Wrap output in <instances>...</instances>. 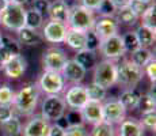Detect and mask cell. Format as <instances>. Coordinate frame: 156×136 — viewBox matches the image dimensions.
I'll list each match as a JSON object with an SVG mask.
<instances>
[{
    "instance_id": "cell-50",
    "label": "cell",
    "mask_w": 156,
    "mask_h": 136,
    "mask_svg": "<svg viewBox=\"0 0 156 136\" xmlns=\"http://www.w3.org/2000/svg\"><path fill=\"white\" fill-rule=\"evenodd\" d=\"M12 3H15V4H19V6H25L26 3H27V0H11Z\"/></svg>"
},
{
    "instance_id": "cell-13",
    "label": "cell",
    "mask_w": 156,
    "mask_h": 136,
    "mask_svg": "<svg viewBox=\"0 0 156 136\" xmlns=\"http://www.w3.org/2000/svg\"><path fill=\"white\" fill-rule=\"evenodd\" d=\"M68 26L61 22L49 20L42 29V37L50 44H61L65 40Z\"/></svg>"
},
{
    "instance_id": "cell-42",
    "label": "cell",
    "mask_w": 156,
    "mask_h": 136,
    "mask_svg": "<svg viewBox=\"0 0 156 136\" xmlns=\"http://www.w3.org/2000/svg\"><path fill=\"white\" fill-rule=\"evenodd\" d=\"M12 116H15V110L12 105H0V124L5 123Z\"/></svg>"
},
{
    "instance_id": "cell-36",
    "label": "cell",
    "mask_w": 156,
    "mask_h": 136,
    "mask_svg": "<svg viewBox=\"0 0 156 136\" xmlns=\"http://www.w3.org/2000/svg\"><path fill=\"white\" fill-rule=\"evenodd\" d=\"M15 98V91L10 86L4 84L0 87V105H12Z\"/></svg>"
},
{
    "instance_id": "cell-43",
    "label": "cell",
    "mask_w": 156,
    "mask_h": 136,
    "mask_svg": "<svg viewBox=\"0 0 156 136\" xmlns=\"http://www.w3.org/2000/svg\"><path fill=\"white\" fill-rule=\"evenodd\" d=\"M65 121H67V125H73V124L83 123L82 116H80V110L71 109V110L68 112V114L65 116Z\"/></svg>"
},
{
    "instance_id": "cell-44",
    "label": "cell",
    "mask_w": 156,
    "mask_h": 136,
    "mask_svg": "<svg viewBox=\"0 0 156 136\" xmlns=\"http://www.w3.org/2000/svg\"><path fill=\"white\" fill-rule=\"evenodd\" d=\"M46 136H67L65 135V128L62 125H60L58 123H53L50 124L49 132Z\"/></svg>"
},
{
    "instance_id": "cell-17",
    "label": "cell",
    "mask_w": 156,
    "mask_h": 136,
    "mask_svg": "<svg viewBox=\"0 0 156 136\" xmlns=\"http://www.w3.org/2000/svg\"><path fill=\"white\" fill-rule=\"evenodd\" d=\"M87 71L82 65H79L73 59H68L67 63H65L64 68L61 69V75L64 78V80L72 82V83L77 84V83H82L83 79L86 78Z\"/></svg>"
},
{
    "instance_id": "cell-20",
    "label": "cell",
    "mask_w": 156,
    "mask_h": 136,
    "mask_svg": "<svg viewBox=\"0 0 156 136\" xmlns=\"http://www.w3.org/2000/svg\"><path fill=\"white\" fill-rule=\"evenodd\" d=\"M73 60L79 65H82L86 71H90V69H94L95 65H97L98 54H97V52H94V50L82 49V50H77V52H76Z\"/></svg>"
},
{
    "instance_id": "cell-32",
    "label": "cell",
    "mask_w": 156,
    "mask_h": 136,
    "mask_svg": "<svg viewBox=\"0 0 156 136\" xmlns=\"http://www.w3.org/2000/svg\"><path fill=\"white\" fill-rule=\"evenodd\" d=\"M121 37H122V42H124V46H125L126 52L132 53L140 48V42L137 40L134 31H128V33H125L124 35H121Z\"/></svg>"
},
{
    "instance_id": "cell-48",
    "label": "cell",
    "mask_w": 156,
    "mask_h": 136,
    "mask_svg": "<svg viewBox=\"0 0 156 136\" xmlns=\"http://www.w3.org/2000/svg\"><path fill=\"white\" fill-rule=\"evenodd\" d=\"M8 4H10V2H8V0H0V14L5 10V7H7Z\"/></svg>"
},
{
    "instance_id": "cell-39",
    "label": "cell",
    "mask_w": 156,
    "mask_h": 136,
    "mask_svg": "<svg viewBox=\"0 0 156 136\" xmlns=\"http://www.w3.org/2000/svg\"><path fill=\"white\" fill-rule=\"evenodd\" d=\"M141 123L144 129H148V131H155L156 129V113L155 112H149V113H144L141 114Z\"/></svg>"
},
{
    "instance_id": "cell-26",
    "label": "cell",
    "mask_w": 156,
    "mask_h": 136,
    "mask_svg": "<svg viewBox=\"0 0 156 136\" xmlns=\"http://www.w3.org/2000/svg\"><path fill=\"white\" fill-rule=\"evenodd\" d=\"M0 129L4 136H19L22 134V123L16 116H12L5 123L0 124Z\"/></svg>"
},
{
    "instance_id": "cell-35",
    "label": "cell",
    "mask_w": 156,
    "mask_h": 136,
    "mask_svg": "<svg viewBox=\"0 0 156 136\" xmlns=\"http://www.w3.org/2000/svg\"><path fill=\"white\" fill-rule=\"evenodd\" d=\"M95 11H97L101 17H114L115 11H117V7L114 6V3L112 0H102L101 4L98 6V8Z\"/></svg>"
},
{
    "instance_id": "cell-51",
    "label": "cell",
    "mask_w": 156,
    "mask_h": 136,
    "mask_svg": "<svg viewBox=\"0 0 156 136\" xmlns=\"http://www.w3.org/2000/svg\"><path fill=\"white\" fill-rule=\"evenodd\" d=\"M144 3H148V4H152V3H155V0H141Z\"/></svg>"
},
{
    "instance_id": "cell-15",
    "label": "cell",
    "mask_w": 156,
    "mask_h": 136,
    "mask_svg": "<svg viewBox=\"0 0 156 136\" xmlns=\"http://www.w3.org/2000/svg\"><path fill=\"white\" fill-rule=\"evenodd\" d=\"M2 68L4 69L5 75H7L10 79H19L26 72L27 61H26V59L22 54H14V56H11L10 59L3 64Z\"/></svg>"
},
{
    "instance_id": "cell-49",
    "label": "cell",
    "mask_w": 156,
    "mask_h": 136,
    "mask_svg": "<svg viewBox=\"0 0 156 136\" xmlns=\"http://www.w3.org/2000/svg\"><path fill=\"white\" fill-rule=\"evenodd\" d=\"M155 83H152V86H151V89L148 90V93H147V94H148L149 97H152V98L154 99H156V93H155Z\"/></svg>"
},
{
    "instance_id": "cell-6",
    "label": "cell",
    "mask_w": 156,
    "mask_h": 136,
    "mask_svg": "<svg viewBox=\"0 0 156 136\" xmlns=\"http://www.w3.org/2000/svg\"><path fill=\"white\" fill-rule=\"evenodd\" d=\"M25 17L26 8L23 6L10 2V4L5 7V10L0 14V25H3L8 30L18 31L25 26Z\"/></svg>"
},
{
    "instance_id": "cell-38",
    "label": "cell",
    "mask_w": 156,
    "mask_h": 136,
    "mask_svg": "<svg viewBox=\"0 0 156 136\" xmlns=\"http://www.w3.org/2000/svg\"><path fill=\"white\" fill-rule=\"evenodd\" d=\"M99 45H101L99 37H98V35L95 34L92 30L86 31V49L97 52V50L99 49Z\"/></svg>"
},
{
    "instance_id": "cell-40",
    "label": "cell",
    "mask_w": 156,
    "mask_h": 136,
    "mask_svg": "<svg viewBox=\"0 0 156 136\" xmlns=\"http://www.w3.org/2000/svg\"><path fill=\"white\" fill-rule=\"evenodd\" d=\"M128 6L130 7V10L140 18L147 10H148V7L151 4H148V3H144V2H141V0H130Z\"/></svg>"
},
{
    "instance_id": "cell-46",
    "label": "cell",
    "mask_w": 156,
    "mask_h": 136,
    "mask_svg": "<svg viewBox=\"0 0 156 136\" xmlns=\"http://www.w3.org/2000/svg\"><path fill=\"white\" fill-rule=\"evenodd\" d=\"M102 0H80V4L84 6V7L90 8V10L95 11L98 8V6L101 4Z\"/></svg>"
},
{
    "instance_id": "cell-33",
    "label": "cell",
    "mask_w": 156,
    "mask_h": 136,
    "mask_svg": "<svg viewBox=\"0 0 156 136\" xmlns=\"http://www.w3.org/2000/svg\"><path fill=\"white\" fill-rule=\"evenodd\" d=\"M2 48H4L10 54H20V44L16 40H14L10 35H3L2 37Z\"/></svg>"
},
{
    "instance_id": "cell-3",
    "label": "cell",
    "mask_w": 156,
    "mask_h": 136,
    "mask_svg": "<svg viewBox=\"0 0 156 136\" xmlns=\"http://www.w3.org/2000/svg\"><path fill=\"white\" fill-rule=\"evenodd\" d=\"M95 22L94 11L84 7L82 4H76L73 7H69V17H68L67 26L69 29L80 30V31H88L92 30Z\"/></svg>"
},
{
    "instance_id": "cell-5",
    "label": "cell",
    "mask_w": 156,
    "mask_h": 136,
    "mask_svg": "<svg viewBox=\"0 0 156 136\" xmlns=\"http://www.w3.org/2000/svg\"><path fill=\"white\" fill-rule=\"evenodd\" d=\"M92 82L99 84L101 87L109 90L117 83V64L113 60H102L98 61L94 68Z\"/></svg>"
},
{
    "instance_id": "cell-11",
    "label": "cell",
    "mask_w": 156,
    "mask_h": 136,
    "mask_svg": "<svg viewBox=\"0 0 156 136\" xmlns=\"http://www.w3.org/2000/svg\"><path fill=\"white\" fill-rule=\"evenodd\" d=\"M62 98H64L67 106L69 109H75V110H80L88 102V95H87L86 86H83L80 83L71 86Z\"/></svg>"
},
{
    "instance_id": "cell-7",
    "label": "cell",
    "mask_w": 156,
    "mask_h": 136,
    "mask_svg": "<svg viewBox=\"0 0 156 136\" xmlns=\"http://www.w3.org/2000/svg\"><path fill=\"white\" fill-rule=\"evenodd\" d=\"M38 87L41 91H44L46 95L52 94H61L64 91L65 80L62 78L61 72L56 71H44L38 80Z\"/></svg>"
},
{
    "instance_id": "cell-18",
    "label": "cell",
    "mask_w": 156,
    "mask_h": 136,
    "mask_svg": "<svg viewBox=\"0 0 156 136\" xmlns=\"http://www.w3.org/2000/svg\"><path fill=\"white\" fill-rule=\"evenodd\" d=\"M48 15H49L50 20L61 23H68V17H69V6L67 4L65 0H55V2L49 3V8H48Z\"/></svg>"
},
{
    "instance_id": "cell-45",
    "label": "cell",
    "mask_w": 156,
    "mask_h": 136,
    "mask_svg": "<svg viewBox=\"0 0 156 136\" xmlns=\"http://www.w3.org/2000/svg\"><path fill=\"white\" fill-rule=\"evenodd\" d=\"M31 8H34L35 11L41 14L48 13V8H49V0H34L31 4Z\"/></svg>"
},
{
    "instance_id": "cell-53",
    "label": "cell",
    "mask_w": 156,
    "mask_h": 136,
    "mask_svg": "<svg viewBox=\"0 0 156 136\" xmlns=\"http://www.w3.org/2000/svg\"><path fill=\"white\" fill-rule=\"evenodd\" d=\"M0 71H2V67H0Z\"/></svg>"
},
{
    "instance_id": "cell-4",
    "label": "cell",
    "mask_w": 156,
    "mask_h": 136,
    "mask_svg": "<svg viewBox=\"0 0 156 136\" xmlns=\"http://www.w3.org/2000/svg\"><path fill=\"white\" fill-rule=\"evenodd\" d=\"M67 104L60 94L46 95L41 104V116L49 123H57L65 116Z\"/></svg>"
},
{
    "instance_id": "cell-34",
    "label": "cell",
    "mask_w": 156,
    "mask_h": 136,
    "mask_svg": "<svg viewBox=\"0 0 156 136\" xmlns=\"http://www.w3.org/2000/svg\"><path fill=\"white\" fill-rule=\"evenodd\" d=\"M155 10H156L155 3H152V4L148 7V10L140 17L143 20V25L151 27V29H154V30H156V11Z\"/></svg>"
},
{
    "instance_id": "cell-37",
    "label": "cell",
    "mask_w": 156,
    "mask_h": 136,
    "mask_svg": "<svg viewBox=\"0 0 156 136\" xmlns=\"http://www.w3.org/2000/svg\"><path fill=\"white\" fill-rule=\"evenodd\" d=\"M65 135L67 136H90L88 131L86 129L84 124H73V125H67L65 127Z\"/></svg>"
},
{
    "instance_id": "cell-16",
    "label": "cell",
    "mask_w": 156,
    "mask_h": 136,
    "mask_svg": "<svg viewBox=\"0 0 156 136\" xmlns=\"http://www.w3.org/2000/svg\"><path fill=\"white\" fill-rule=\"evenodd\" d=\"M80 116L83 123L97 125L98 123L103 121V113H102V102L90 101L80 109Z\"/></svg>"
},
{
    "instance_id": "cell-23",
    "label": "cell",
    "mask_w": 156,
    "mask_h": 136,
    "mask_svg": "<svg viewBox=\"0 0 156 136\" xmlns=\"http://www.w3.org/2000/svg\"><path fill=\"white\" fill-rule=\"evenodd\" d=\"M136 37L140 42V46L143 48H149L155 44V40H156V30L151 29V27L145 26V25H140L137 27L136 31Z\"/></svg>"
},
{
    "instance_id": "cell-28",
    "label": "cell",
    "mask_w": 156,
    "mask_h": 136,
    "mask_svg": "<svg viewBox=\"0 0 156 136\" xmlns=\"http://www.w3.org/2000/svg\"><path fill=\"white\" fill-rule=\"evenodd\" d=\"M44 25V15L34 8H29L26 10V17H25V26L30 27V29L38 30Z\"/></svg>"
},
{
    "instance_id": "cell-31",
    "label": "cell",
    "mask_w": 156,
    "mask_h": 136,
    "mask_svg": "<svg viewBox=\"0 0 156 136\" xmlns=\"http://www.w3.org/2000/svg\"><path fill=\"white\" fill-rule=\"evenodd\" d=\"M156 108V99H154L152 97H149L148 94H140V101L137 105V109H140V113H149V112H155Z\"/></svg>"
},
{
    "instance_id": "cell-12",
    "label": "cell",
    "mask_w": 156,
    "mask_h": 136,
    "mask_svg": "<svg viewBox=\"0 0 156 136\" xmlns=\"http://www.w3.org/2000/svg\"><path fill=\"white\" fill-rule=\"evenodd\" d=\"M118 29L119 25L114 17H101L95 19L94 26H92V31L99 37L101 41L114 34H118Z\"/></svg>"
},
{
    "instance_id": "cell-27",
    "label": "cell",
    "mask_w": 156,
    "mask_h": 136,
    "mask_svg": "<svg viewBox=\"0 0 156 136\" xmlns=\"http://www.w3.org/2000/svg\"><path fill=\"white\" fill-rule=\"evenodd\" d=\"M154 53L151 52V49L149 48H143L140 46L137 50H134V52H132V61L136 65H139L140 68H144L145 67V64L149 61L151 59H154Z\"/></svg>"
},
{
    "instance_id": "cell-41",
    "label": "cell",
    "mask_w": 156,
    "mask_h": 136,
    "mask_svg": "<svg viewBox=\"0 0 156 136\" xmlns=\"http://www.w3.org/2000/svg\"><path fill=\"white\" fill-rule=\"evenodd\" d=\"M143 71H144V74L149 78V80H151L152 83H155V80H156V61H155V57L147 63L145 67L143 68Z\"/></svg>"
},
{
    "instance_id": "cell-29",
    "label": "cell",
    "mask_w": 156,
    "mask_h": 136,
    "mask_svg": "<svg viewBox=\"0 0 156 136\" xmlns=\"http://www.w3.org/2000/svg\"><path fill=\"white\" fill-rule=\"evenodd\" d=\"M86 90H87V95H88V99L90 101H98V102H103L105 98L107 95V90L101 87L99 84L97 83H90L88 86H86Z\"/></svg>"
},
{
    "instance_id": "cell-19",
    "label": "cell",
    "mask_w": 156,
    "mask_h": 136,
    "mask_svg": "<svg viewBox=\"0 0 156 136\" xmlns=\"http://www.w3.org/2000/svg\"><path fill=\"white\" fill-rule=\"evenodd\" d=\"M144 131L141 123L136 119H125L119 124L118 136H144Z\"/></svg>"
},
{
    "instance_id": "cell-52",
    "label": "cell",
    "mask_w": 156,
    "mask_h": 136,
    "mask_svg": "<svg viewBox=\"0 0 156 136\" xmlns=\"http://www.w3.org/2000/svg\"><path fill=\"white\" fill-rule=\"evenodd\" d=\"M2 37H3V34H2V31H0V45H2Z\"/></svg>"
},
{
    "instance_id": "cell-9",
    "label": "cell",
    "mask_w": 156,
    "mask_h": 136,
    "mask_svg": "<svg viewBox=\"0 0 156 136\" xmlns=\"http://www.w3.org/2000/svg\"><path fill=\"white\" fill-rule=\"evenodd\" d=\"M68 60V56L61 48H49L44 52L42 56V65L45 71H56L61 72V69L64 68L65 63Z\"/></svg>"
},
{
    "instance_id": "cell-25",
    "label": "cell",
    "mask_w": 156,
    "mask_h": 136,
    "mask_svg": "<svg viewBox=\"0 0 156 136\" xmlns=\"http://www.w3.org/2000/svg\"><path fill=\"white\" fill-rule=\"evenodd\" d=\"M118 99L126 110H133V109H137V105H139L140 93L136 89H125Z\"/></svg>"
},
{
    "instance_id": "cell-2",
    "label": "cell",
    "mask_w": 156,
    "mask_h": 136,
    "mask_svg": "<svg viewBox=\"0 0 156 136\" xmlns=\"http://www.w3.org/2000/svg\"><path fill=\"white\" fill-rule=\"evenodd\" d=\"M143 68L136 65L132 60H124L121 64H117V83L124 89H136L143 80Z\"/></svg>"
},
{
    "instance_id": "cell-21",
    "label": "cell",
    "mask_w": 156,
    "mask_h": 136,
    "mask_svg": "<svg viewBox=\"0 0 156 136\" xmlns=\"http://www.w3.org/2000/svg\"><path fill=\"white\" fill-rule=\"evenodd\" d=\"M64 42L68 45L69 48L77 50L86 49V31H80V30H75L68 27L67 35H65Z\"/></svg>"
},
{
    "instance_id": "cell-24",
    "label": "cell",
    "mask_w": 156,
    "mask_h": 136,
    "mask_svg": "<svg viewBox=\"0 0 156 136\" xmlns=\"http://www.w3.org/2000/svg\"><path fill=\"white\" fill-rule=\"evenodd\" d=\"M114 18H115V20L118 22V25H126V26L136 25L137 19H139V17L130 10L129 6H124V7L117 8Z\"/></svg>"
},
{
    "instance_id": "cell-22",
    "label": "cell",
    "mask_w": 156,
    "mask_h": 136,
    "mask_svg": "<svg viewBox=\"0 0 156 136\" xmlns=\"http://www.w3.org/2000/svg\"><path fill=\"white\" fill-rule=\"evenodd\" d=\"M18 38H19V44L27 45V46H35V45L41 44L42 37L40 35V33L34 29L23 26L22 29L18 30Z\"/></svg>"
},
{
    "instance_id": "cell-10",
    "label": "cell",
    "mask_w": 156,
    "mask_h": 136,
    "mask_svg": "<svg viewBox=\"0 0 156 136\" xmlns=\"http://www.w3.org/2000/svg\"><path fill=\"white\" fill-rule=\"evenodd\" d=\"M102 113H103V121L110 124H121L126 119V109L119 102V99H109L102 102Z\"/></svg>"
},
{
    "instance_id": "cell-14",
    "label": "cell",
    "mask_w": 156,
    "mask_h": 136,
    "mask_svg": "<svg viewBox=\"0 0 156 136\" xmlns=\"http://www.w3.org/2000/svg\"><path fill=\"white\" fill-rule=\"evenodd\" d=\"M50 124L52 123L45 120L41 114H35L25 124V127H22V134L23 136H46Z\"/></svg>"
},
{
    "instance_id": "cell-8",
    "label": "cell",
    "mask_w": 156,
    "mask_h": 136,
    "mask_svg": "<svg viewBox=\"0 0 156 136\" xmlns=\"http://www.w3.org/2000/svg\"><path fill=\"white\" fill-rule=\"evenodd\" d=\"M98 50H99L105 59L113 60V61L124 57L125 53H126L124 42H122V37L119 34H114L112 37L102 40Z\"/></svg>"
},
{
    "instance_id": "cell-47",
    "label": "cell",
    "mask_w": 156,
    "mask_h": 136,
    "mask_svg": "<svg viewBox=\"0 0 156 136\" xmlns=\"http://www.w3.org/2000/svg\"><path fill=\"white\" fill-rule=\"evenodd\" d=\"M112 2L114 3V6L118 8V7H124V6H128L130 0H112Z\"/></svg>"
},
{
    "instance_id": "cell-1",
    "label": "cell",
    "mask_w": 156,
    "mask_h": 136,
    "mask_svg": "<svg viewBox=\"0 0 156 136\" xmlns=\"http://www.w3.org/2000/svg\"><path fill=\"white\" fill-rule=\"evenodd\" d=\"M40 87L37 83H27L15 94L12 108L20 116H33L40 101Z\"/></svg>"
},
{
    "instance_id": "cell-54",
    "label": "cell",
    "mask_w": 156,
    "mask_h": 136,
    "mask_svg": "<svg viewBox=\"0 0 156 136\" xmlns=\"http://www.w3.org/2000/svg\"><path fill=\"white\" fill-rule=\"evenodd\" d=\"M8 2H11V0H8Z\"/></svg>"
},
{
    "instance_id": "cell-30",
    "label": "cell",
    "mask_w": 156,
    "mask_h": 136,
    "mask_svg": "<svg viewBox=\"0 0 156 136\" xmlns=\"http://www.w3.org/2000/svg\"><path fill=\"white\" fill-rule=\"evenodd\" d=\"M91 135L90 136H115V128L113 124L107 121H101L97 125H92Z\"/></svg>"
}]
</instances>
